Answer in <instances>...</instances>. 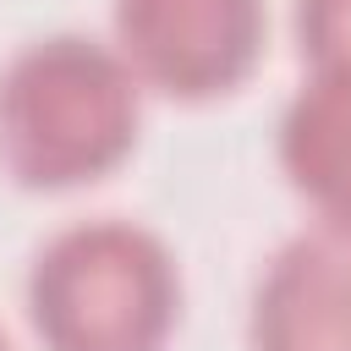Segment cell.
I'll use <instances>...</instances> for the list:
<instances>
[{
  "label": "cell",
  "instance_id": "obj_1",
  "mask_svg": "<svg viewBox=\"0 0 351 351\" xmlns=\"http://www.w3.org/2000/svg\"><path fill=\"white\" fill-rule=\"evenodd\" d=\"M137 126L143 82L104 38L44 33L0 66V165L16 186H88L132 154Z\"/></svg>",
  "mask_w": 351,
  "mask_h": 351
},
{
  "label": "cell",
  "instance_id": "obj_2",
  "mask_svg": "<svg viewBox=\"0 0 351 351\" xmlns=\"http://www.w3.org/2000/svg\"><path fill=\"white\" fill-rule=\"evenodd\" d=\"M27 318L44 351H165L181 318V269L137 219H77L33 252Z\"/></svg>",
  "mask_w": 351,
  "mask_h": 351
},
{
  "label": "cell",
  "instance_id": "obj_3",
  "mask_svg": "<svg viewBox=\"0 0 351 351\" xmlns=\"http://www.w3.org/2000/svg\"><path fill=\"white\" fill-rule=\"evenodd\" d=\"M115 55L143 88L214 99L252 77L269 33L263 0H110Z\"/></svg>",
  "mask_w": 351,
  "mask_h": 351
},
{
  "label": "cell",
  "instance_id": "obj_4",
  "mask_svg": "<svg viewBox=\"0 0 351 351\" xmlns=\"http://www.w3.org/2000/svg\"><path fill=\"white\" fill-rule=\"evenodd\" d=\"M252 351H351V225L313 219L258 274L247 307Z\"/></svg>",
  "mask_w": 351,
  "mask_h": 351
},
{
  "label": "cell",
  "instance_id": "obj_5",
  "mask_svg": "<svg viewBox=\"0 0 351 351\" xmlns=\"http://www.w3.org/2000/svg\"><path fill=\"white\" fill-rule=\"evenodd\" d=\"M274 154L318 219L351 225V77H302L280 110Z\"/></svg>",
  "mask_w": 351,
  "mask_h": 351
},
{
  "label": "cell",
  "instance_id": "obj_6",
  "mask_svg": "<svg viewBox=\"0 0 351 351\" xmlns=\"http://www.w3.org/2000/svg\"><path fill=\"white\" fill-rule=\"evenodd\" d=\"M291 22L307 77H351V0H296Z\"/></svg>",
  "mask_w": 351,
  "mask_h": 351
},
{
  "label": "cell",
  "instance_id": "obj_7",
  "mask_svg": "<svg viewBox=\"0 0 351 351\" xmlns=\"http://www.w3.org/2000/svg\"><path fill=\"white\" fill-rule=\"evenodd\" d=\"M0 351H11V340H5V335H0Z\"/></svg>",
  "mask_w": 351,
  "mask_h": 351
}]
</instances>
